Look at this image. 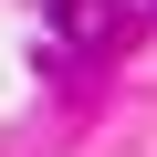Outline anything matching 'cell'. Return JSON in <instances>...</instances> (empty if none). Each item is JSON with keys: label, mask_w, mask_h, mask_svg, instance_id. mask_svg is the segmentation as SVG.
<instances>
[]
</instances>
